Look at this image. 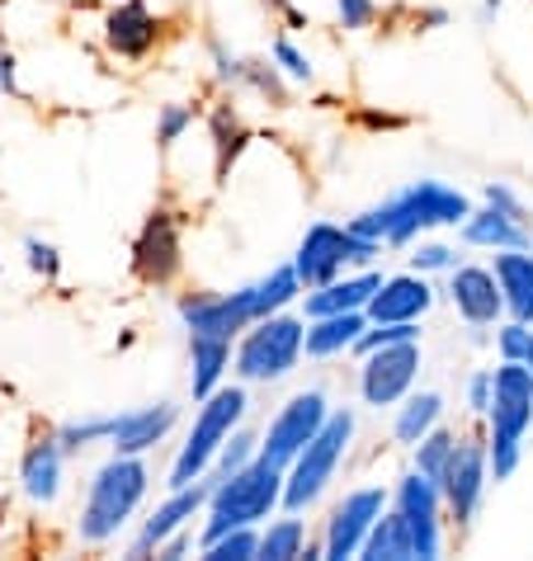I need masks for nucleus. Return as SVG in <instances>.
<instances>
[{"instance_id":"28","label":"nucleus","mask_w":533,"mask_h":561,"mask_svg":"<svg viewBox=\"0 0 533 561\" xmlns=\"http://www.w3.org/2000/svg\"><path fill=\"white\" fill-rule=\"evenodd\" d=\"M439 420H444V397L439 392H411L397 407V415H392V439H397L401 448H416Z\"/></svg>"},{"instance_id":"51","label":"nucleus","mask_w":533,"mask_h":561,"mask_svg":"<svg viewBox=\"0 0 533 561\" xmlns=\"http://www.w3.org/2000/svg\"><path fill=\"white\" fill-rule=\"evenodd\" d=\"M500 5H506V0H481V20H491V14H496Z\"/></svg>"},{"instance_id":"6","label":"nucleus","mask_w":533,"mask_h":561,"mask_svg":"<svg viewBox=\"0 0 533 561\" xmlns=\"http://www.w3.org/2000/svg\"><path fill=\"white\" fill-rule=\"evenodd\" d=\"M354 444V411L336 407L331 420L317 430V439H311L303 454H297L288 467H284V510H311L326 495V486L336 481L344 454H350Z\"/></svg>"},{"instance_id":"12","label":"nucleus","mask_w":533,"mask_h":561,"mask_svg":"<svg viewBox=\"0 0 533 561\" xmlns=\"http://www.w3.org/2000/svg\"><path fill=\"white\" fill-rule=\"evenodd\" d=\"M420 378V340H401V345H383L359 358V397L364 407H401L416 392Z\"/></svg>"},{"instance_id":"26","label":"nucleus","mask_w":533,"mask_h":561,"mask_svg":"<svg viewBox=\"0 0 533 561\" xmlns=\"http://www.w3.org/2000/svg\"><path fill=\"white\" fill-rule=\"evenodd\" d=\"M467 245H481V251H510V245H533V227L529 222H514V217L496 213L491 204L473 208V217L458 227Z\"/></svg>"},{"instance_id":"23","label":"nucleus","mask_w":533,"mask_h":561,"mask_svg":"<svg viewBox=\"0 0 533 561\" xmlns=\"http://www.w3.org/2000/svg\"><path fill=\"white\" fill-rule=\"evenodd\" d=\"M250 137H256V133L246 128V118L237 114V104H231V100H217L208 108V142H213V180L217 184L231 180V165L246 156Z\"/></svg>"},{"instance_id":"43","label":"nucleus","mask_w":533,"mask_h":561,"mask_svg":"<svg viewBox=\"0 0 533 561\" xmlns=\"http://www.w3.org/2000/svg\"><path fill=\"white\" fill-rule=\"evenodd\" d=\"M336 14H340V28L359 34V28L378 24V0H336Z\"/></svg>"},{"instance_id":"9","label":"nucleus","mask_w":533,"mask_h":561,"mask_svg":"<svg viewBox=\"0 0 533 561\" xmlns=\"http://www.w3.org/2000/svg\"><path fill=\"white\" fill-rule=\"evenodd\" d=\"M128 270L143 288H170L184 274V231L170 208H151L143 217L128 251Z\"/></svg>"},{"instance_id":"5","label":"nucleus","mask_w":533,"mask_h":561,"mask_svg":"<svg viewBox=\"0 0 533 561\" xmlns=\"http://www.w3.org/2000/svg\"><path fill=\"white\" fill-rule=\"evenodd\" d=\"M303 354H307V321L284 307V311L260 317L250 331L237 335L231 373H237L241 382H279L303 364Z\"/></svg>"},{"instance_id":"32","label":"nucleus","mask_w":533,"mask_h":561,"mask_svg":"<svg viewBox=\"0 0 533 561\" xmlns=\"http://www.w3.org/2000/svg\"><path fill=\"white\" fill-rule=\"evenodd\" d=\"M241 90L250 95L270 100L274 108H288V76L274 57H246V76H241Z\"/></svg>"},{"instance_id":"13","label":"nucleus","mask_w":533,"mask_h":561,"mask_svg":"<svg viewBox=\"0 0 533 561\" xmlns=\"http://www.w3.org/2000/svg\"><path fill=\"white\" fill-rule=\"evenodd\" d=\"M175 317L184 321L190 335H223L237 340L241 331L260 321L256 311V284H246L237 293H180Z\"/></svg>"},{"instance_id":"8","label":"nucleus","mask_w":533,"mask_h":561,"mask_svg":"<svg viewBox=\"0 0 533 561\" xmlns=\"http://www.w3.org/2000/svg\"><path fill=\"white\" fill-rule=\"evenodd\" d=\"M486 486H491V458H486V434H458V444H453V458L444 467V481H439V491H444V519L467 534L477 519V510L486 501Z\"/></svg>"},{"instance_id":"41","label":"nucleus","mask_w":533,"mask_h":561,"mask_svg":"<svg viewBox=\"0 0 533 561\" xmlns=\"http://www.w3.org/2000/svg\"><path fill=\"white\" fill-rule=\"evenodd\" d=\"M458 251L453 245H439V241H420L416 245V255H411V270L416 274H449V270H458Z\"/></svg>"},{"instance_id":"44","label":"nucleus","mask_w":533,"mask_h":561,"mask_svg":"<svg viewBox=\"0 0 533 561\" xmlns=\"http://www.w3.org/2000/svg\"><path fill=\"white\" fill-rule=\"evenodd\" d=\"M491 392H496V368H477L473 378H467V387H463L467 411H473V415H486V411H491Z\"/></svg>"},{"instance_id":"47","label":"nucleus","mask_w":533,"mask_h":561,"mask_svg":"<svg viewBox=\"0 0 533 561\" xmlns=\"http://www.w3.org/2000/svg\"><path fill=\"white\" fill-rule=\"evenodd\" d=\"M0 90L5 95H20V76H14V53L0 48Z\"/></svg>"},{"instance_id":"38","label":"nucleus","mask_w":533,"mask_h":561,"mask_svg":"<svg viewBox=\"0 0 533 561\" xmlns=\"http://www.w3.org/2000/svg\"><path fill=\"white\" fill-rule=\"evenodd\" d=\"M496 354L533 368V325H524V321H506V325H496Z\"/></svg>"},{"instance_id":"2","label":"nucleus","mask_w":533,"mask_h":561,"mask_svg":"<svg viewBox=\"0 0 533 561\" xmlns=\"http://www.w3.org/2000/svg\"><path fill=\"white\" fill-rule=\"evenodd\" d=\"M533 430V368L500 358L496 392L486 411V458H491V481H510L524 458V434Z\"/></svg>"},{"instance_id":"7","label":"nucleus","mask_w":533,"mask_h":561,"mask_svg":"<svg viewBox=\"0 0 533 561\" xmlns=\"http://www.w3.org/2000/svg\"><path fill=\"white\" fill-rule=\"evenodd\" d=\"M387 245H411L416 237H426L430 227H463L473 217L467 194L449 190L439 180H411L406 190L387 198Z\"/></svg>"},{"instance_id":"3","label":"nucleus","mask_w":533,"mask_h":561,"mask_svg":"<svg viewBox=\"0 0 533 561\" xmlns=\"http://www.w3.org/2000/svg\"><path fill=\"white\" fill-rule=\"evenodd\" d=\"M279 505H284V467H274V462H264V458L237 467L231 477H213L208 524H203L199 542L227 534V528L264 524Z\"/></svg>"},{"instance_id":"33","label":"nucleus","mask_w":533,"mask_h":561,"mask_svg":"<svg viewBox=\"0 0 533 561\" xmlns=\"http://www.w3.org/2000/svg\"><path fill=\"white\" fill-rule=\"evenodd\" d=\"M453 444H458V434L444 430V425H434L426 439L411 448V467H416V472H426L430 481H444V467L453 458Z\"/></svg>"},{"instance_id":"4","label":"nucleus","mask_w":533,"mask_h":561,"mask_svg":"<svg viewBox=\"0 0 533 561\" xmlns=\"http://www.w3.org/2000/svg\"><path fill=\"white\" fill-rule=\"evenodd\" d=\"M246 411H250V397L237 382L231 387L223 382L213 397H203L199 411H194V425H190V434H184V448L175 454V462H170L166 486L180 491V486H194L199 477H208L213 462H217V448H223L227 434L246 420Z\"/></svg>"},{"instance_id":"18","label":"nucleus","mask_w":533,"mask_h":561,"mask_svg":"<svg viewBox=\"0 0 533 561\" xmlns=\"http://www.w3.org/2000/svg\"><path fill=\"white\" fill-rule=\"evenodd\" d=\"M166 24L151 14L147 0H123L104 14V48L114 53L118 61H147L161 43Z\"/></svg>"},{"instance_id":"22","label":"nucleus","mask_w":533,"mask_h":561,"mask_svg":"<svg viewBox=\"0 0 533 561\" xmlns=\"http://www.w3.org/2000/svg\"><path fill=\"white\" fill-rule=\"evenodd\" d=\"M378 284H383L378 270H359L350 278H331V284L303 293V311H307V321L311 317H336V311H364L368 298L378 293Z\"/></svg>"},{"instance_id":"15","label":"nucleus","mask_w":533,"mask_h":561,"mask_svg":"<svg viewBox=\"0 0 533 561\" xmlns=\"http://www.w3.org/2000/svg\"><path fill=\"white\" fill-rule=\"evenodd\" d=\"M344 264H350V227H336V222H311L293 251V270L303 278V293L340 278Z\"/></svg>"},{"instance_id":"21","label":"nucleus","mask_w":533,"mask_h":561,"mask_svg":"<svg viewBox=\"0 0 533 561\" xmlns=\"http://www.w3.org/2000/svg\"><path fill=\"white\" fill-rule=\"evenodd\" d=\"M61 462H67V454H61L57 444V430H43L29 439L24 458H20V486L34 505H53L57 491H61Z\"/></svg>"},{"instance_id":"24","label":"nucleus","mask_w":533,"mask_h":561,"mask_svg":"<svg viewBox=\"0 0 533 561\" xmlns=\"http://www.w3.org/2000/svg\"><path fill=\"white\" fill-rule=\"evenodd\" d=\"M496 278L500 293H506V317L533 325V245H510V251H496Z\"/></svg>"},{"instance_id":"34","label":"nucleus","mask_w":533,"mask_h":561,"mask_svg":"<svg viewBox=\"0 0 533 561\" xmlns=\"http://www.w3.org/2000/svg\"><path fill=\"white\" fill-rule=\"evenodd\" d=\"M203 548V561H250L260 557V528H227V534H217L208 542H199Z\"/></svg>"},{"instance_id":"16","label":"nucleus","mask_w":533,"mask_h":561,"mask_svg":"<svg viewBox=\"0 0 533 561\" xmlns=\"http://www.w3.org/2000/svg\"><path fill=\"white\" fill-rule=\"evenodd\" d=\"M208 495H213V472H208V477H199L194 486L170 491V495H166V505H156V514L143 524V534L133 538L128 557H156V548H161L170 534L190 528V519H199V514L208 510Z\"/></svg>"},{"instance_id":"40","label":"nucleus","mask_w":533,"mask_h":561,"mask_svg":"<svg viewBox=\"0 0 533 561\" xmlns=\"http://www.w3.org/2000/svg\"><path fill=\"white\" fill-rule=\"evenodd\" d=\"M24 264L43 278V284H57V274H61L57 245H53V241H43V237H24Z\"/></svg>"},{"instance_id":"39","label":"nucleus","mask_w":533,"mask_h":561,"mask_svg":"<svg viewBox=\"0 0 533 561\" xmlns=\"http://www.w3.org/2000/svg\"><path fill=\"white\" fill-rule=\"evenodd\" d=\"M190 128H194V108L190 104H161V114H156V147L170 151Z\"/></svg>"},{"instance_id":"25","label":"nucleus","mask_w":533,"mask_h":561,"mask_svg":"<svg viewBox=\"0 0 533 561\" xmlns=\"http://www.w3.org/2000/svg\"><path fill=\"white\" fill-rule=\"evenodd\" d=\"M231 358H237L231 340H223V335H190V392H194V401L213 397L217 387H223Z\"/></svg>"},{"instance_id":"1","label":"nucleus","mask_w":533,"mask_h":561,"mask_svg":"<svg viewBox=\"0 0 533 561\" xmlns=\"http://www.w3.org/2000/svg\"><path fill=\"white\" fill-rule=\"evenodd\" d=\"M151 491V467L143 454H114L95 477H90L86 505H81V542L100 548V542H114L118 528L133 519L137 505L147 501Z\"/></svg>"},{"instance_id":"52","label":"nucleus","mask_w":533,"mask_h":561,"mask_svg":"<svg viewBox=\"0 0 533 561\" xmlns=\"http://www.w3.org/2000/svg\"><path fill=\"white\" fill-rule=\"evenodd\" d=\"M264 5H270V10L279 14V10H284V5H293V0H264Z\"/></svg>"},{"instance_id":"10","label":"nucleus","mask_w":533,"mask_h":561,"mask_svg":"<svg viewBox=\"0 0 533 561\" xmlns=\"http://www.w3.org/2000/svg\"><path fill=\"white\" fill-rule=\"evenodd\" d=\"M331 401H326L321 387H307V392L288 397L284 407H279V415L270 420V430L260 434V458L274 462V467H288L303 448L317 439V430L331 420Z\"/></svg>"},{"instance_id":"49","label":"nucleus","mask_w":533,"mask_h":561,"mask_svg":"<svg viewBox=\"0 0 533 561\" xmlns=\"http://www.w3.org/2000/svg\"><path fill=\"white\" fill-rule=\"evenodd\" d=\"M359 123H364V128H406V118H392V114H373V108H359Z\"/></svg>"},{"instance_id":"19","label":"nucleus","mask_w":533,"mask_h":561,"mask_svg":"<svg viewBox=\"0 0 533 561\" xmlns=\"http://www.w3.org/2000/svg\"><path fill=\"white\" fill-rule=\"evenodd\" d=\"M175 420H180L175 401H151V407L123 411V415H114V434H109V444H114V454H143L147 458L156 444L170 439Z\"/></svg>"},{"instance_id":"36","label":"nucleus","mask_w":533,"mask_h":561,"mask_svg":"<svg viewBox=\"0 0 533 561\" xmlns=\"http://www.w3.org/2000/svg\"><path fill=\"white\" fill-rule=\"evenodd\" d=\"M260 458V434H250V430H231L227 434V444L217 448V462H213V477H231L237 467H246V462H256Z\"/></svg>"},{"instance_id":"42","label":"nucleus","mask_w":533,"mask_h":561,"mask_svg":"<svg viewBox=\"0 0 533 561\" xmlns=\"http://www.w3.org/2000/svg\"><path fill=\"white\" fill-rule=\"evenodd\" d=\"M208 53H213V71H217V81H223V85H231V90H241L246 57L227 53V43H223V38H208Z\"/></svg>"},{"instance_id":"48","label":"nucleus","mask_w":533,"mask_h":561,"mask_svg":"<svg viewBox=\"0 0 533 561\" xmlns=\"http://www.w3.org/2000/svg\"><path fill=\"white\" fill-rule=\"evenodd\" d=\"M416 28H444L449 24V10L444 5H430V10H416Z\"/></svg>"},{"instance_id":"20","label":"nucleus","mask_w":533,"mask_h":561,"mask_svg":"<svg viewBox=\"0 0 533 561\" xmlns=\"http://www.w3.org/2000/svg\"><path fill=\"white\" fill-rule=\"evenodd\" d=\"M434 307L430 274H392L378 284V293L368 298V321H420Z\"/></svg>"},{"instance_id":"46","label":"nucleus","mask_w":533,"mask_h":561,"mask_svg":"<svg viewBox=\"0 0 533 561\" xmlns=\"http://www.w3.org/2000/svg\"><path fill=\"white\" fill-rule=\"evenodd\" d=\"M190 542H194V534H190V528H180V534H170V538L161 542V548H156V557L175 561V557H184V552H190Z\"/></svg>"},{"instance_id":"37","label":"nucleus","mask_w":533,"mask_h":561,"mask_svg":"<svg viewBox=\"0 0 533 561\" xmlns=\"http://www.w3.org/2000/svg\"><path fill=\"white\" fill-rule=\"evenodd\" d=\"M270 57L279 61V67H284L288 81H297V85H311V81H317V67H311V57H307L303 48H297V43H293L288 34H279V38H274Z\"/></svg>"},{"instance_id":"14","label":"nucleus","mask_w":533,"mask_h":561,"mask_svg":"<svg viewBox=\"0 0 533 561\" xmlns=\"http://www.w3.org/2000/svg\"><path fill=\"white\" fill-rule=\"evenodd\" d=\"M392 505V491L387 486H359L350 491L344 501L331 510V519H326V557L331 561H344V557H359L364 548L368 528L378 524V514Z\"/></svg>"},{"instance_id":"45","label":"nucleus","mask_w":533,"mask_h":561,"mask_svg":"<svg viewBox=\"0 0 533 561\" xmlns=\"http://www.w3.org/2000/svg\"><path fill=\"white\" fill-rule=\"evenodd\" d=\"M481 198H486V204H491L496 213H506V217H514V222H529V208H524V198H520V194H514V190H510V184H500V180H491V184H486V190H481Z\"/></svg>"},{"instance_id":"50","label":"nucleus","mask_w":533,"mask_h":561,"mask_svg":"<svg viewBox=\"0 0 533 561\" xmlns=\"http://www.w3.org/2000/svg\"><path fill=\"white\" fill-rule=\"evenodd\" d=\"M279 14H284V24H288V28H307V14L297 10V5H284Z\"/></svg>"},{"instance_id":"35","label":"nucleus","mask_w":533,"mask_h":561,"mask_svg":"<svg viewBox=\"0 0 533 561\" xmlns=\"http://www.w3.org/2000/svg\"><path fill=\"white\" fill-rule=\"evenodd\" d=\"M109 434H114V415H90V420L57 425V444H61V454H67V458H76L90 444H109Z\"/></svg>"},{"instance_id":"11","label":"nucleus","mask_w":533,"mask_h":561,"mask_svg":"<svg viewBox=\"0 0 533 561\" xmlns=\"http://www.w3.org/2000/svg\"><path fill=\"white\" fill-rule=\"evenodd\" d=\"M392 510L411 528V552L420 561H434L444 552V491H439V481H430L426 472L411 467V472L397 477V486H392Z\"/></svg>"},{"instance_id":"31","label":"nucleus","mask_w":533,"mask_h":561,"mask_svg":"<svg viewBox=\"0 0 533 561\" xmlns=\"http://www.w3.org/2000/svg\"><path fill=\"white\" fill-rule=\"evenodd\" d=\"M303 298V278H297L293 264H279L264 278H256V311L260 317H270V311H284Z\"/></svg>"},{"instance_id":"17","label":"nucleus","mask_w":533,"mask_h":561,"mask_svg":"<svg viewBox=\"0 0 533 561\" xmlns=\"http://www.w3.org/2000/svg\"><path fill=\"white\" fill-rule=\"evenodd\" d=\"M444 293L467 325H500V317H506V293H500L496 270H486V264H458V270H449Z\"/></svg>"},{"instance_id":"29","label":"nucleus","mask_w":533,"mask_h":561,"mask_svg":"<svg viewBox=\"0 0 533 561\" xmlns=\"http://www.w3.org/2000/svg\"><path fill=\"white\" fill-rule=\"evenodd\" d=\"M359 557L364 561H411V528H406V519L397 510H383L378 524L368 528L364 548H359Z\"/></svg>"},{"instance_id":"27","label":"nucleus","mask_w":533,"mask_h":561,"mask_svg":"<svg viewBox=\"0 0 533 561\" xmlns=\"http://www.w3.org/2000/svg\"><path fill=\"white\" fill-rule=\"evenodd\" d=\"M368 331V311H336V317L307 321V358H336L350 354L354 340Z\"/></svg>"},{"instance_id":"30","label":"nucleus","mask_w":533,"mask_h":561,"mask_svg":"<svg viewBox=\"0 0 533 561\" xmlns=\"http://www.w3.org/2000/svg\"><path fill=\"white\" fill-rule=\"evenodd\" d=\"M303 548L307 524L297 510H288L284 519H270V528H260V561H303Z\"/></svg>"}]
</instances>
